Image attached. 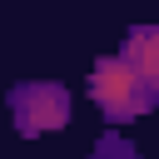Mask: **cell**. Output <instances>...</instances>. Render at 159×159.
Masks as SVG:
<instances>
[{"mask_svg": "<svg viewBox=\"0 0 159 159\" xmlns=\"http://www.w3.org/2000/svg\"><path fill=\"white\" fill-rule=\"evenodd\" d=\"M5 109H10L20 139H40V134H55V129L70 124L75 99L55 80H25V84H10L5 89Z\"/></svg>", "mask_w": 159, "mask_h": 159, "instance_id": "obj_2", "label": "cell"}, {"mask_svg": "<svg viewBox=\"0 0 159 159\" xmlns=\"http://www.w3.org/2000/svg\"><path fill=\"white\" fill-rule=\"evenodd\" d=\"M119 55H124V60H129V65L159 89V25H129Z\"/></svg>", "mask_w": 159, "mask_h": 159, "instance_id": "obj_3", "label": "cell"}, {"mask_svg": "<svg viewBox=\"0 0 159 159\" xmlns=\"http://www.w3.org/2000/svg\"><path fill=\"white\" fill-rule=\"evenodd\" d=\"M89 99L99 104L104 119L114 124H129V119H144L149 109H159V89L124 60V55H99L89 65Z\"/></svg>", "mask_w": 159, "mask_h": 159, "instance_id": "obj_1", "label": "cell"}, {"mask_svg": "<svg viewBox=\"0 0 159 159\" xmlns=\"http://www.w3.org/2000/svg\"><path fill=\"white\" fill-rule=\"evenodd\" d=\"M89 159H139V149L129 144V139H119V129H109L99 144H94V154Z\"/></svg>", "mask_w": 159, "mask_h": 159, "instance_id": "obj_4", "label": "cell"}]
</instances>
